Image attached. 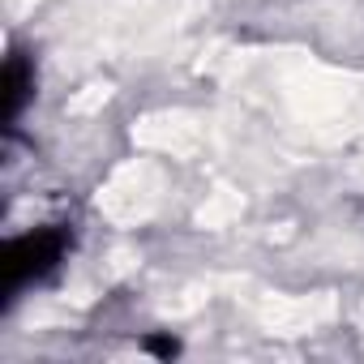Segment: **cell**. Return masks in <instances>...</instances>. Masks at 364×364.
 Masks as SVG:
<instances>
[{
    "mask_svg": "<svg viewBox=\"0 0 364 364\" xmlns=\"http://www.w3.org/2000/svg\"><path fill=\"white\" fill-rule=\"evenodd\" d=\"M73 249V232L69 223H48V228H35V232H22L5 245V253H0V270H5V283H0V304H18L22 291L39 287L48 274L60 270V262L69 257Z\"/></svg>",
    "mask_w": 364,
    "mask_h": 364,
    "instance_id": "6da1fadb",
    "label": "cell"
},
{
    "mask_svg": "<svg viewBox=\"0 0 364 364\" xmlns=\"http://www.w3.org/2000/svg\"><path fill=\"white\" fill-rule=\"evenodd\" d=\"M31 90H35V69H31V60H26L22 52H9V60H5V124H9V129L18 124V116H22Z\"/></svg>",
    "mask_w": 364,
    "mask_h": 364,
    "instance_id": "7a4b0ae2",
    "label": "cell"
}]
</instances>
